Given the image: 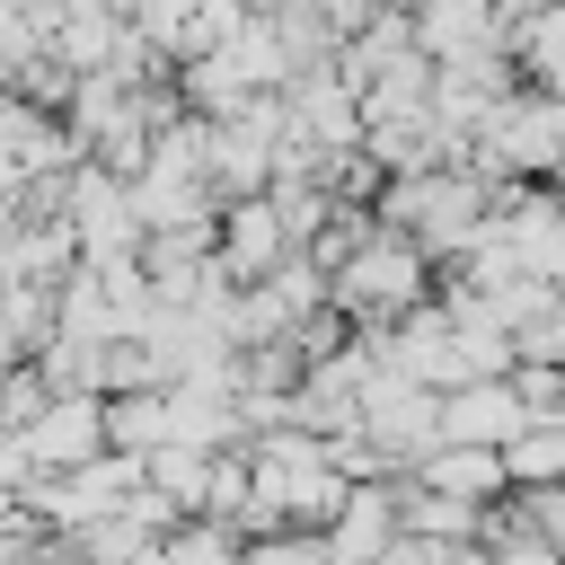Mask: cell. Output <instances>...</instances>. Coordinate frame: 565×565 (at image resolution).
<instances>
[{"mask_svg": "<svg viewBox=\"0 0 565 565\" xmlns=\"http://www.w3.org/2000/svg\"><path fill=\"white\" fill-rule=\"evenodd\" d=\"M26 441V459H35V477H62V468H88V459H106L115 441H106V397L97 388H71V397H44V415L18 433Z\"/></svg>", "mask_w": 565, "mask_h": 565, "instance_id": "obj_1", "label": "cell"}, {"mask_svg": "<svg viewBox=\"0 0 565 565\" xmlns=\"http://www.w3.org/2000/svg\"><path fill=\"white\" fill-rule=\"evenodd\" d=\"M415 291V256L406 247H380V256H362L353 274H344V300H362V309H388V300H406Z\"/></svg>", "mask_w": 565, "mask_h": 565, "instance_id": "obj_2", "label": "cell"}, {"mask_svg": "<svg viewBox=\"0 0 565 565\" xmlns=\"http://www.w3.org/2000/svg\"><path fill=\"white\" fill-rule=\"evenodd\" d=\"M274 247H282V221H274L265 203H247V212L230 221V256H238V265H265Z\"/></svg>", "mask_w": 565, "mask_h": 565, "instance_id": "obj_3", "label": "cell"}, {"mask_svg": "<svg viewBox=\"0 0 565 565\" xmlns=\"http://www.w3.org/2000/svg\"><path fill=\"white\" fill-rule=\"evenodd\" d=\"M159 565H230V539H212V530H185V539H168V556Z\"/></svg>", "mask_w": 565, "mask_h": 565, "instance_id": "obj_4", "label": "cell"}]
</instances>
